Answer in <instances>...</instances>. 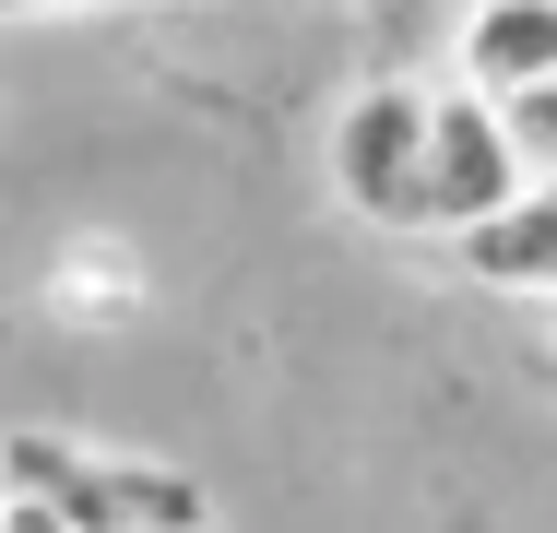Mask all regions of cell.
<instances>
[{
	"mask_svg": "<svg viewBox=\"0 0 557 533\" xmlns=\"http://www.w3.org/2000/svg\"><path fill=\"white\" fill-rule=\"evenodd\" d=\"M0 486L48 498L72 533H214V486L166 450L131 438H72V426H12L0 438Z\"/></svg>",
	"mask_w": 557,
	"mask_h": 533,
	"instance_id": "cell-1",
	"label": "cell"
},
{
	"mask_svg": "<svg viewBox=\"0 0 557 533\" xmlns=\"http://www.w3.org/2000/svg\"><path fill=\"white\" fill-rule=\"evenodd\" d=\"M333 202L380 237H428V84H368L333 119Z\"/></svg>",
	"mask_w": 557,
	"mask_h": 533,
	"instance_id": "cell-2",
	"label": "cell"
},
{
	"mask_svg": "<svg viewBox=\"0 0 557 533\" xmlns=\"http://www.w3.org/2000/svg\"><path fill=\"white\" fill-rule=\"evenodd\" d=\"M522 190H534V154H522L510 107L474 84H428V237H462Z\"/></svg>",
	"mask_w": 557,
	"mask_h": 533,
	"instance_id": "cell-3",
	"label": "cell"
},
{
	"mask_svg": "<svg viewBox=\"0 0 557 533\" xmlns=\"http://www.w3.org/2000/svg\"><path fill=\"white\" fill-rule=\"evenodd\" d=\"M450 261H462L486 297L557 309V178H534L522 202H498L486 225H462V237H450Z\"/></svg>",
	"mask_w": 557,
	"mask_h": 533,
	"instance_id": "cell-4",
	"label": "cell"
},
{
	"mask_svg": "<svg viewBox=\"0 0 557 533\" xmlns=\"http://www.w3.org/2000/svg\"><path fill=\"white\" fill-rule=\"evenodd\" d=\"M557 72V0H462V24H450V84H474V96H522V84H546Z\"/></svg>",
	"mask_w": 557,
	"mask_h": 533,
	"instance_id": "cell-5",
	"label": "cell"
},
{
	"mask_svg": "<svg viewBox=\"0 0 557 533\" xmlns=\"http://www.w3.org/2000/svg\"><path fill=\"white\" fill-rule=\"evenodd\" d=\"M143 249L131 237H72L60 249V273H48V309L60 320H143Z\"/></svg>",
	"mask_w": 557,
	"mask_h": 533,
	"instance_id": "cell-6",
	"label": "cell"
},
{
	"mask_svg": "<svg viewBox=\"0 0 557 533\" xmlns=\"http://www.w3.org/2000/svg\"><path fill=\"white\" fill-rule=\"evenodd\" d=\"M510 131H522V154H534V178H557V72L510 96Z\"/></svg>",
	"mask_w": 557,
	"mask_h": 533,
	"instance_id": "cell-7",
	"label": "cell"
},
{
	"mask_svg": "<svg viewBox=\"0 0 557 533\" xmlns=\"http://www.w3.org/2000/svg\"><path fill=\"white\" fill-rule=\"evenodd\" d=\"M0 533H72V522H60L48 498H0Z\"/></svg>",
	"mask_w": 557,
	"mask_h": 533,
	"instance_id": "cell-8",
	"label": "cell"
},
{
	"mask_svg": "<svg viewBox=\"0 0 557 533\" xmlns=\"http://www.w3.org/2000/svg\"><path fill=\"white\" fill-rule=\"evenodd\" d=\"M24 12H108V0H0V24H24Z\"/></svg>",
	"mask_w": 557,
	"mask_h": 533,
	"instance_id": "cell-9",
	"label": "cell"
},
{
	"mask_svg": "<svg viewBox=\"0 0 557 533\" xmlns=\"http://www.w3.org/2000/svg\"><path fill=\"white\" fill-rule=\"evenodd\" d=\"M546 332H557V309H546Z\"/></svg>",
	"mask_w": 557,
	"mask_h": 533,
	"instance_id": "cell-10",
	"label": "cell"
},
{
	"mask_svg": "<svg viewBox=\"0 0 557 533\" xmlns=\"http://www.w3.org/2000/svg\"><path fill=\"white\" fill-rule=\"evenodd\" d=\"M0 498H12V486H0Z\"/></svg>",
	"mask_w": 557,
	"mask_h": 533,
	"instance_id": "cell-11",
	"label": "cell"
}]
</instances>
